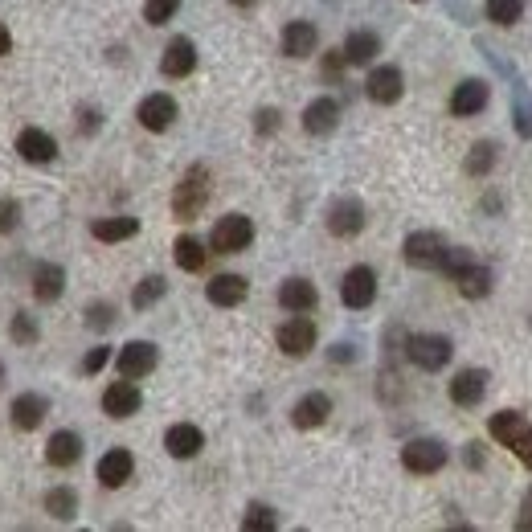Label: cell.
<instances>
[{
  "instance_id": "cell-48",
  "label": "cell",
  "mask_w": 532,
  "mask_h": 532,
  "mask_svg": "<svg viewBox=\"0 0 532 532\" xmlns=\"http://www.w3.org/2000/svg\"><path fill=\"white\" fill-rule=\"evenodd\" d=\"M0 381H5V365H0Z\"/></svg>"
},
{
  "instance_id": "cell-27",
  "label": "cell",
  "mask_w": 532,
  "mask_h": 532,
  "mask_svg": "<svg viewBox=\"0 0 532 532\" xmlns=\"http://www.w3.org/2000/svg\"><path fill=\"white\" fill-rule=\"evenodd\" d=\"M205 295H209L213 307H238L250 295V283L242 275H217V279H209Z\"/></svg>"
},
{
  "instance_id": "cell-13",
  "label": "cell",
  "mask_w": 532,
  "mask_h": 532,
  "mask_svg": "<svg viewBox=\"0 0 532 532\" xmlns=\"http://www.w3.org/2000/svg\"><path fill=\"white\" fill-rule=\"evenodd\" d=\"M365 95H369L373 103H381V107L397 103V99L406 95V78H402V70H397V66H377V70L369 74V82H365Z\"/></svg>"
},
{
  "instance_id": "cell-46",
  "label": "cell",
  "mask_w": 532,
  "mask_h": 532,
  "mask_svg": "<svg viewBox=\"0 0 532 532\" xmlns=\"http://www.w3.org/2000/svg\"><path fill=\"white\" fill-rule=\"evenodd\" d=\"M9 46H13V37H9V29H5V25H0V58L9 54Z\"/></svg>"
},
{
  "instance_id": "cell-22",
  "label": "cell",
  "mask_w": 532,
  "mask_h": 532,
  "mask_svg": "<svg viewBox=\"0 0 532 532\" xmlns=\"http://www.w3.org/2000/svg\"><path fill=\"white\" fill-rule=\"evenodd\" d=\"M336 123H340V103L336 99H316V103H307V111H303V131L307 136H328V131H336Z\"/></svg>"
},
{
  "instance_id": "cell-37",
  "label": "cell",
  "mask_w": 532,
  "mask_h": 532,
  "mask_svg": "<svg viewBox=\"0 0 532 532\" xmlns=\"http://www.w3.org/2000/svg\"><path fill=\"white\" fill-rule=\"evenodd\" d=\"M9 336H13V344H21V348L37 344V320H33L29 312H17L13 324H9Z\"/></svg>"
},
{
  "instance_id": "cell-31",
  "label": "cell",
  "mask_w": 532,
  "mask_h": 532,
  "mask_svg": "<svg viewBox=\"0 0 532 532\" xmlns=\"http://www.w3.org/2000/svg\"><path fill=\"white\" fill-rule=\"evenodd\" d=\"M172 258H176V266L181 271H201L205 266V258H209V250L193 238V234H185V238H176V246H172Z\"/></svg>"
},
{
  "instance_id": "cell-5",
  "label": "cell",
  "mask_w": 532,
  "mask_h": 532,
  "mask_svg": "<svg viewBox=\"0 0 532 532\" xmlns=\"http://www.w3.org/2000/svg\"><path fill=\"white\" fill-rule=\"evenodd\" d=\"M447 250H451V242L442 234H434V230H418V234H410L402 242V258L410 266H418V271H438L442 258H447Z\"/></svg>"
},
{
  "instance_id": "cell-8",
  "label": "cell",
  "mask_w": 532,
  "mask_h": 532,
  "mask_svg": "<svg viewBox=\"0 0 532 532\" xmlns=\"http://www.w3.org/2000/svg\"><path fill=\"white\" fill-rule=\"evenodd\" d=\"M156 365H160V348L148 344V340H131V344H123V348H119V357H115L119 377H131V381L148 377Z\"/></svg>"
},
{
  "instance_id": "cell-47",
  "label": "cell",
  "mask_w": 532,
  "mask_h": 532,
  "mask_svg": "<svg viewBox=\"0 0 532 532\" xmlns=\"http://www.w3.org/2000/svg\"><path fill=\"white\" fill-rule=\"evenodd\" d=\"M230 5H238V9H250V5H254V0H230Z\"/></svg>"
},
{
  "instance_id": "cell-39",
  "label": "cell",
  "mask_w": 532,
  "mask_h": 532,
  "mask_svg": "<svg viewBox=\"0 0 532 532\" xmlns=\"http://www.w3.org/2000/svg\"><path fill=\"white\" fill-rule=\"evenodd\" d=\"M111 324H115V307H111L107 299H99V303H91V307H86V328L107 332Z\"/></svg>"
},
{
  "instance_id": "cell-6",
  "label": "cell",
  "mask_w": 532,
  "mask_h": 532,
  "mask_svg": "<svg viewBox=\"0 0 532 532\" xmlns=\"http://www.w3.org/2000/svg\"><path fill=\"white\" fill-rule=\"evenodd\" d=\"M250 242H254V221L246 213H226L209 234V246L217 254H242Z\"/></svg>"
},
{
  "instance_id": "cell-24",
  "label": "cell",
  "mask_w": 532,
  "mask_h": 532,
  "mask_svg": "<svg viewBox=\"0 0 532 532\" xmlns=\"http://www.w3.org/2000/svg\"><path fill=\"white\" fill-rule=\"evenodd\" d=\"M381 54V37L369 29H352L344 37V62L348 66H373V58Z\"/></svg>"
},
{
  "instance_id": "cell-29",
  "label": "cell",
  "mask_w": 532,
  "mask_h": 532,
  "mask_svg": "<svg viewBox=\"0 0 532 532\" xmlns=\"http://www.w3.org/2000/svg\"><path fill=\"white\" fill-rule=\"evenodd\" d=\"M279 303L287 307V312H312V307L320 303V291H316V283H307V279H287L283 287H279Z\"/></svg>"
},
{
  "instance_id": "cell-43",
  "label": "cell",
  "mask_w": 532,
  "mask_h": 532,
  "mask_svg": "<svg viewBox=\"0 0 532 532\" xmlns=\"http://www.w3.org/2000/svg\"><path fill=\"white\" fill-rule=\"evenodd\" d=\"M516 528H532V492L524 496V508H520V516H516Z\"/></svg>"
},
{
  "instance_id": "cell-45",
  "label": "cell",
  "mask_w": 532,
  "mask_h": 532,
  "mask_svg": "<svg viewBox=\"0 0 532 532\" xmlns=\"http://www.w3.org/2000/svg\"><path fill=\"white\" fill-rule=\"evenodd\" d=\"M352 357H357V352H352L348 344H336V348H332V361H352Z\"/></svg>"
},
{
  "instance_id": "cell-21",
  "label": "cell",
  "mask_w": 532,
  "mask_h": 532,
  "mask_svg": "<svg viewBox=\"0 0 532 532\" xmlns=\"http://www.w3.org/2000/svg\"><path fill=\"white\" fill-rule=\"evenodd\" d=\"M316 46H320V29L312 21H287V29H283L287 58H307V54H316Z\"/></svg>"
},
{
  "instance_id": "cell-10",
  "label": "cell",
  "mask_w": 532,
  "mask_h": 532,
  "mask_svg": "<svg viewBox=\"0 0 532 532\" xmlns=\"http://www.w3.org/2000/svg\"><path fill=\"white\" fill-rule=\"evenodd\" d=\"M340 299H344V307H352V312L369 307L377 299V275H373V266H352V271L344 275V283H340Z\"/></svg>"
},
{
  "instance_id": "cell-14",
  "label": "cell",
  "mask_w": 532,
  "mask_h": 532,
  "mask_svg": "<svg viewBox=\"0 0 532 532\" xmlns=\"http://www.w3.org/2000/svg\"><path fill=\"white\" fill-rule=\"evenodd\" d=\"M201 447H205V434H201V426H193V422H176V426H168V434H164V451H168L172 459H197Z\"/></svg>"
},
{
  "instance_id": "cell-28",
  "label": "cell",
  "mask_w": 532,
  "mask_h": 532,
  "mask_svg": "<svg viewBox=\"0 0 532 532\" xmlns=\"http://www.w3.org/2000/svg\"><path fill=\"white\" fill-rule=\"evenodd\" d=\"M131 471H136V455L123 451V447H115L99 459V483L103 487H123L131 479Z\"/></svg>"
},
{
  "instance_id": "cell-30",
  "label": "cell",
  "mask_w": 532,
  "mask_h": 532,
  "mask_svg": "<svg viewBox=\"0 0 532 532\" xmlns=\"http://www.w3.org/2000/svg\"><path fill=\"white\" fill-rule=\"evenodd\" d=\"M91 234L99 242H127V238L140 234V221L136 217H99L95 226H91Z\"/></svg>"
},
{
  "instance_id": "cell-25",
  "label": "cell",
  "mask_w": 532,
  "mask_h": 532,
  "mask_svg": "<svg viewBox=\"0 0 532 532\" xmlns=\"http://www.w3.org/2000/svg\"><path fill=\"white\" fill-rule=\"evenodd\" d=\"M62 291H66V271L58 262H37L33 266V295L41 299V303H54V299H62Z\"/></svg>"
},
{
  "instance_id": "cell-44",
  "label": "cell",
  "mask_w": 532,
  "mask_h": 532,
  "mask_svg": "<svg viewBox=\"0 0 532 532\" xmlns=\"http://www.w3.org/2000/svg\"><path fill=\"white\" fill-rule=\"evenodd\" d=\"M467 467H483V455H479V442H467Z\"/></svg>"
},
{
  "instance_id": "cell-3",
  "label": "cell",
  "mask_w": 532,
  "mask_h": 532,
  "mask_svg": "<svg viewBox=\"0 0 532 532\" xmlns=\"http://www.w3.org/2000/svg\"><path fill=\"white\" fill-rule=\"evenodd\" d=\"M209 193H213L209 168H205V164H193V168L181 176L176 193H172V217H176V221H193V217L209 205Z\"/></svg>"
},
{
  "instance_id": "cell-34",
  "label": "cell",
  "mask_w": 532,
  "mask_h": 532,
  "mask_svg": "<svg viewBox=\"0 0 532 532\" xmlns=\"http://www.w3.org/2000/svg\"><path fill=\"white\" fill-rule=\"evenodd\" d=\"M520 17H524V0H487V21H492V25L508 29Z\"/></svg>"
},
{
  "instance_id": "cell-1",
  "label": "cell",
  "mask_w": 532,
  "mask_h": 532,
  "mask_svg": "<svg viewBox=\"0 0 532 532\" xmlns=\"http://www.w3.org/2000/svg\"><path fill=\"white\" fill-rule=\"evenodd\" d=\"M438 271L459 287L463 299H487V295H492V271H487L483 262H475L467 250H459V246L447 250V258H442Z\"/></svg>"
},
{
  "instance_id": "cell-38",
  "label": "cell",
  "mask_w": 532,
  "mask_h": 532,
  "mask_svg": "<svg viewBox=\"0 0 532 532\" xmlns=\"http://www.w3.org/2000/svg\"><path fill=\"white\" fill-rule=\"evenodd\" d=\"M176 13H181V0H148V5H144V21L148 25H168Z\"/></svg>"
},
{
  "instance_id": "cell-18",
  "label": "cell",
  "mask_w": 532,
  "mask_h": 532,
  "mask_svg": "<svg viewBox=\"0 0 532 532\" xmlns=\"http://www.w3.org/2000/svg\"><path fill=\"white\" fill-rule=\"evenodd\" d=\"M328 414H332V397L328 393H303L295 402V410H291V422L299 430H316V426L328 422Z\"/></svg>"
},
{
  "instance_id": "cell-19",
  "label": "cell",
  "mask_w": 532,
  "mask_h": 532,
  "mask_svg": "<svg viewBox=\"0 0 532 532\" xmlns=\"http://www.w3.org/2000/svg\"><path fill=\"white\" fill-rule=\"evenodd\" d=\"M483 393H487V373L483 369H459L455 381H451V402L471 410L483 402Z\"/></svg>"
},
{
  "instance_id": "cell-4",
  "label": "cell",
  "mask_w": 532,
  "mask_h": 532,
  "mask_svg": "<svg viewBox=\"0 0 532 532\" xmlns=\"http://www.w3.org/2000/svg\"><path fill=\"white\" fill-rule=\"evenodd\" d=\"M451 352H455L451 336H438V332H418V336L406 340V357H410L418 369H426V373L447 369V365H451Z\"/></svg>"
},
{
  "instance_id": "cell-42",
  "label": "cell",
  "mask_w": 532,
  "mask_h": 532,
  "mask_svg": "<svg viewBox=\"0 0 532 532\" xmlns=\"http://www.w3.org/2000/svg\"><path fill=\"white\" fill-rule=\"evenodd\" d=\"M258 131H262V136H271V131H279V111L262 107V111H258Z\"/></svg>"
},
{
  "instance_id": "cell-9",
  "label": "cell",
  "mask_w": 532,
  "mask_h": 532,
  "mask_svg": "<svg viewBox=\"0 0 532 532\" xmlns=\"http://www.w3.org/2000/svg\"><path fill=\"white\" fill-rule=\"evenodd\" d=\"M140 402H144V393H140V385L131 381V377H119V381H111L107 389H103V414L107 418H131L140 410Z\"/></svg>"
},
{
  "instance_id": "cell-33",
  "label": "cell",
  "mask_w": 532,
  "mask_h": 532,
  "mask_svg": "<svg viewBox=\"0 0 532 532\" xmlns=\"http://www.w3.org/2000/svg\"><path fill=\"white\" fill-rule=\"evenodd\" d=\"M164 291H168V283H164L160 275H148L136 291H131V307H136V312H148L152 303H160V299H164Z\"/></svg>"
},
{
  "instance_id": "cell-17",
  "label": "cell",
  "mask_w": 532,
  "mask_h": 532,
  "mask_svg": "<svg viewBox=\"0 0 532 532\" xmlns=\"http://www.w3.org/2000/svg\"><path fill=\"white\" fill-rule=\"evenodd\" d=\"M487 99H492V91H487V82L467 78V82H459V86H455V95H451V115L471 119V115H479V111L487 107Z\"/></svg>"
},
{
  "instance_id": "cell-36",
  "label": "cell",
  "mask_w": 532,
  "mask_h": 532,
  "mask_svg": "<svg viewBox=\"0 0 532 532\" xmlns=\"http://www.w3.org/2000/svg\"><path fill=\"white\" fill-rule=\"evenodd\" d=\"M496 168V144H475L471 156H467V172L471 176H487Z\"/></svg>"
},
{
  "instance_id": "cell-15",
  "label": "cell",
  "mask_w": 532,
  "mask_h": 532,
  "mask_svg": "<svg viewBox=\"0 0 532 532\" xmlns=\"http://www.w3.org/2000/svg\"><path fill=\"white\" fill-rule=\"evenodd\" d=\"M160 70L168 78H189L197 70V46L189 37H172L164 46V58H160Z\"/></svg>"
},
{
  "instance_id": "cell-49",
  "label": "cell",
  "mask_w": 532,
  "mask_h": 532,
  "mask_svg": "<svg viewBox=\"0 0 532 532\" xmlns=\"http://www.w3.org/2000/svg\"><path fill=\"white\" fill-rule=\"evenodd\" d=\"M418 5H422V0H418Z\"/></svg>"
},
{
  "instance_id": "cell-7",
  "label": "cell",
  "mask_w": 532,
  "mask_h": 532,
  "mask_svg": "<svg viewBox=\"0 0 532 532\" xmlns=\"http://www.w3.org/2000/svg\"><path fill=\"white\" fill-rule=\"evenodd\" d=\"M447 447H442L438 438H414L402 447V467L410 475H438L442 467H447Z\"/></svg>"
},
{
  "instance_id": "cell-11",
  "label": "cell",
  "mask_w": 532,
  "mask_h": 532,
  "mask_svg": "<svg viewBox=\"0 0 532 532\" xmlns=\"http://www.w3.org/2000/svg\"><path fill=\"white\" fill-rule=\"evenodd\" d=\"M279 348L287 352V357H307V352L316 348V324L307 320V312H295L283 328H279Z\"/></svg>"
},
{
  "instance_id": "cell-23",
  "label": "cell",
  "mask_w": 532,
  "mask_h": 532,
  "mask_svg": "<svg viewBox=\"0 0 532 532\" xmlns=\"http://www.w3.org/2000/svg\"><path fill=\"white\" fill-rule=\"evenodd\" d=\"M136 119L148 127V131H168L176 123V99L172 95H148L136 111Z\"/></svg>"
},
{
  "instance_id": "cell-2",
  "label": "cell",
  "mask_w": 532,
  "mask_h": 532,
  "mask_svg": "<svg viewBox=\"0 0 532 532\" xmlns=\"http://www.w3.org/2000/svg\"><path fill=\"white\" fill-rule=\"evenodd\" d=\"M487 430H492V438L500 442V447H508V451L532 471V422H528L520 410H500V414H492Z\"/></svg>"
},
{
  "instance_id": "cell-26",
  "label": "cell",
  "mask_w": 532,
  "mask_h": 532,
  "mask_svg": "<svg viewBox=\"0 0 532 532\" xmlns=\"http://www.w3.org/2000/svg\"><path fill=\"white\" fill-rule=\"evenodd\" d=\"M78 459H82V438H78L74 430H58V434L46 442V463H50V467L66 471V467H74Z\"/></svg>"
},
{
  "instance_id": "cell-40",
  "label": "cell",
  "mask_w": 532,
  "mask_h": 532,
  "mask_svg": "<svg viewBox=\"0 0 532 532\" xmlns=\"http://www.w3.org/2000/svg\"><path fill=\"white\" fill-rule=\"evenodd\" d=\"M17 221H21V205L9 201V197H0V234H13Z\"/></svg>"
},
{
  "instance_id": "cell-32",
  "label": "cell",
  "mask_w": 532,
  "mask_h": 532,
  "mask_svg": "<svg viewBox=\"0 0 532 532\" xmlns=\"http://www.w3.org/2000/svg\"><path fill=\"white\" fill-rule=\"evenodd\" d=\"M46 512L54 520H74L78 516V496H74V487H50L46 492Z\"/></svg>"
},
{
  "instance_id": "cell-16",
  "label": "cell",
  "mask_w": 532,
  "mask_h": 532,
  "mask_svg": "<svg viewBox=\"0 0 532 532\" xmlns=\"http://www.w3.org/2000/svg\"><path fill=\"white\" fill-rule=\"evenodd\" d=\"M17 152L29 164H54L58 160V140L50 136V131H41V127H25L17 136Z\"/></svg>"
},
{
  "instance_id": "cell-20",
  "label": "cell",
  "mask_w": 532,
  "mask_h": 532,
  "mask_svg": "<svg viewBox=\"0 0 532 532\" xmlns=\"http://www.w3.org/2000/svg\"><path fill=\"white\" fill-rule=\"evenodd\" d=\"M46 414H50V402L41 393H21V397H13V410H9V422L17 426V430H37L41 422H46Z\"/></svg>"
},
{
  "instance_id": "cell-41",
  "label": "cell",
  "mask_w": 532,
  "mask_h": 532,
  "mask_svg": "<svg viewBox=\"0 0 532 532\" xmlns=\"http://www.w3.org/2000/svg\"><path fill=\"white\" fill-rule=\"evenodd\" d=\"M107 361H111V348H91V352H86V361H82V373H86V377H95Z\"/></svg>"
},
{
  "instance_id": "cell-35",
  "label": "cell",
  "mask_w": 532,
  "mask_h": 532,
  "mask_svg": "<svg viewBox=\"0 0 532 532\" xmlns=\"http://www.w3.org/2000/svg\"><path fill=\"white\" fill-rule=\"evenodd\" d=\"M242 528L246 532H275L279 516H275V508H266V504H250L246 516H242Z\"/></svg>"
},
{
  "instance_id": "cell-12",
  "label": "cell",
  "mask_w": 532,
  "mask_h": 532,
  "mask_svg": "<svg viewBox=\"0 0 532 532\" xmlns=\"http://www.w3.org/2000/svg\"><path fill=\"white\" fill-rule=\"evenodd\" d=\"M361 230H365V205L357 197L332 201V209H328V234H336V238H357Z\"/></svg>"
}]
</instances>
